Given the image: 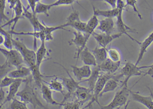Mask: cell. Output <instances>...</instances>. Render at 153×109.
Here are the masks:
<instances>
[{
	"label": "cell",
	"instance_id": "2e32d148",
	"mask_svg": "<svg viewBox=\"0 0 153 109\" xmlns=\"http://www.w3.org/2000/svg\"><path fill=\"white\" fill-rule=\"evenodd\" d=\"M97 29L102 33L112 34L115 31V22L113 18H105L99 22Z\"/></svg>",
	"mask_w": 153,
	"mask_h": 109
},
{
	"label": "cell",
	"instance_id": "d6a6232c",
	"mask_svg": "<svg viewBox=\"0 0 153 109\" xmlns=\"http://www.w3.org/2000/svg\"><path fill=\"white\" fill-rule=\"evenodd\" d=\"M0 33L3 35L5 38L4 46L7 49H11L13 48L12 36L10 32H7L1 27L0 25Z\"/></svg>",
	"mask_w": 153,
	"mask_h": 109
},
{
	"label": "cell",
	"instance_id": "ba28073f",
	"mask_svg": "<svg viewBox=\"0 0 153 109\" xmlns=\"http://www.w3.org/2000/svg\"><path fill=\"white\" fill-rule=\"evenodd\" d=\"M56 63L57 64L62 66L65 69V70L66 71V72L67 73L69 76V78L65 77H57L58 79L62 80V83L64 86L66 88L67 91H68V93L67 94H65V96H64V99L63 101L62 102H62L66 101L67 99H68L72 95H73V94L74 93L76 89L79 86V84L81 83H82V81L76 82L71 76V75L69 73V71L67 69H66L62 65V64L59 63Z\"/></svg>",
	"mask_w": 153,
	"mask_h": 109
},
{
	"label": "cell",
	"instance_id": "1f68e13d",
	"mask_svg": "<svg viewBox=\"0 0 153 109\" xmlns=\"http://www.w3.org/2000/svg\"><path fill=\"white\" fill-rule=\"evenodd\" d=\"M53 7L52 4H46L42 3L40 1L38 2L36 4L35 13H44L47 16H49L48 11Z\"/></svg>",
	"mask_w": 153,
	"mask_h": 109
},
{
	"label": "cell",
	"instance_id": "4dcf8cb0",
	"mask_svg": "<svg viewBox=\"0 0 153 109\" xmlns=\"http://www.w3.org/2000/svg\"><path fill=\"white\" fill-rule=\"evenodd\" d=\"M44 25V28L42 31H44L45 33V41H50L53 39V32L57 30L64 29V28L62 25L59 26H54V27H48L43 22Z\"/></svg>",
	"mask_w": 153,
	"mask_h": 109
},
{
	"label": "cell",
	"instance_id": "7c38bea8",
	"mask_svg": "<svg viewBox=\"0 0 153 109\" xmlns=\"http://www.w3.org/2000/svg\"><path fill=\"white\" fill-rule=\"evenodd\" d=\"M71 67L74 76L79 81H82L85 78L88 79L92 73V70L90 66L86 65L81 66H71Z\"/></svg>",
	"mask_w": 153,
	"mask_h": 109
},
{
	"label": "cell",
	"instance_id": "5bb4252c",
	"mask_svg": "<svg viewBox=\"0 0 153 109\" xmlns=\"http://www.w3.org/2000/svg\"><path fill=\"white\" fill-rule=\"evenodd\" d=\"M73 95L76 98V100L83 105L88 101L91 100L92 97V93L89 88L79 85Z\"/></svg>",
	"mask_w": 153,
	"mask_h": 109
},
{
	"label": "cell",
	"instance_id": "f907efd6",
	"mask_svg": "<svg viewBox=\"0 0 153 109\" xmlns=\"http://www.w3.org/2000/svg\"><path fill=\"white\" fill-rule=\"evenodd\" d=\"M2 107H1V106H0V109Z\"/></svg>",
	"mask_w": 153,
	"mask_h": 109
},
{
	"label": "cell",
	"instance_id": "c3c4849f",
	"mask_svg": "<svg viewBox=\"0 0 153 109\" xmlns=\"http://www.w3.org/2000/svg\"><path fill=\"white\" fill-rule=\"evenodd\" d=\"M4 65L2 66H0V69H2V68H3L4 66Z\"/></svg>",
	"mask_w": 153,
	"mask_h": 109
},
{
	"label": "cell",
	"instance_id": "60d3db41",
	"mask_svg": "<svg viewBox=\"0 0 153 109\" xmlns=\"http://www.w3.org/2000/svg\"><path fill=\"white\" fill-rule=\"evenodd\" d=\"M141 69L143 68H149V69L147 72H145L144 76H146V75H150L151 76L153 75V64L152 65L150 66H141Z\"/></svg>",
	"mask_w": 153,
	"mask_h": 109
},
{
	"label": "cell",
	"instance_id": "d6986e66",
	"mask_svg": "<svg viewBox=\"0 0 153 109\" xmlns=\"http://www.w3.org/2000/svg\"><path fill=\"white\" fill-rule=\"evenodd\" d=\"M130 94L132 95V99L134 101L141 103L147 108L153 109V100L151 96H143L139 93L132 91H130Z\"/></svg>",
	"mask_w": 153,
	"mask_h": 109
},
{
	"label": "cell",
	"instance_id": "7bdbcfd3",
	"mask_svg": "<svg viewBox=\"0 0 153 109\" xmlns=\"http://www.w3.org/2000/svg\"><path fill=\"white\" fill-rule=\"evenodd\" d=\"M29 4L30 7L31 8V11L32 12L35 13V8H36V4L37 2L36 0H27Z\"/></svg>",
	"mask_w": 153,
	"mask_h": 109
},
{
	"label": "cell",
	"instance_id": "4fadbf2b",
	"mask_svg": "<svg viewBox=\"0 0 153 109\" xmlns=\"http://www.w3.org/2000/svg\"><path fill=\"white\" fill-rule=\"evenodd\" d=\"M121 62H115L107 58L100 65H98L101 72L104 73L113 75L120 67Z\"/></svg>",
	"mask_w": 153,
	"mask_h": 109
},
{
	"label": "cell",
	"instance_id": "ab89813d",
	"mask_svg": "<svg viewBox=\"0 0 153 109\" xmlns=\"http://www.w3.org/2000/svg\"><path fill=\"white\" fill-rule=\"evenodd\" d=\"M75 1V0H57L51 4L52 6L53 7L62 5H69L72 4Z\"/></svg>",
	"mask_w": 153,
	"mask_h": 109
},
{
	"label": "cell",
	"instance_id": "8d00e7d4",
	"mask_svg": "<svg viewBox=\"0 0 153 109\" xmlns=\"http://www.w3.org/2000/svg\"><path fill=\"white\" fill-rule=\"evenodd\" d=\"M27 103L23 102L20 101L15 98L12 100L10 108L11 109H28Z\"/></svg>",
	"mask_w": 153,
	"mask_h": 109
},
{
	"label": "cell",
	"instance_id": "7402d4cb",
	"mask_svg": "<svg viewBox=\"0 0 153 109\" xmlns=\"http://www.w3.org/2000/svg\"><path fill=\"white\" fill-rule=\"evenodd\" d=\"M153 42V31L144 40L143 42H141V44L140 45V53L138 55V58L136 62V65L138 66L139 64L143 59L145 54L147 52V49L152 45Z\"/></svg>",
	"mask_w": 153,
	"mask_h": 109
},
{
	"label": "cell",
	"instance_id": "4316f807",
	"mask_svg": "<svg viewBox=\"0 0 153 109\" xmlns=\"http://www.w3.org/2000/svg\"><path fill=\"white\" fill-rule=\"evenodd\" d=\"M93 13L97 16H100L105 18L116 17L119 12L120 10L117 8L109 10H100L97 9L92 5Z\"/></svg>",
	"mask_w": 153,
	"mask_h": 109
},
{
	"label": "cell",
	"instance_id": "f546056e",
	"mask_svg": "<svg viewBox=\"0 0 153 109\" xmlns=\"http://www.w3.org/2000/svg\"><path fill=\"white\" fill-rule=\"evenodd\" d=\"M98 16L94 14L92 17L86 22V32L85 33L92 35V34L94 31V30L97 28L99 24Z\"/></svg>",
	"mask_w": 153,
	"mask_h": 109
},
{
	"label": "cell",
	"instance_id": "74e56055",
	"mask_svg": "<svg viewBox=\"0 0 153 109\" xmlns=\"http://www.w3.org/2000/svg\"><path fill=\"white\" fill-rule=\"evenodd\" d=\"M137 0H126V7L128 5L131 6L133 8L134 11L137 13L138 18L140 19H142L143 17H142V15L139 12V10L137 7Z\"/></svg>",
	"mask_w": 153,
	"mask_h": 109
},
{
	"label": "cell",
	"instance_id": "bcb514c9",
	"mask_svg": "<svg viewBox=\"0 0 153 109\" xmlns=\"http://www.w3.org/2000/svg\"><path fill=\"white\" fill-rule=\"evenodd\" d=\"M4 40H5V38H4V36L1 34L0 35V46L4 43Z\"/></svg>",
	"mask_w": 153,
	"mask_h": 109
},
{
	"label": "cell",
	"instance_id": "7a4b0ae2",
	"mask_svg": "<svg viewBox=\"0 0 153 109\" xmlns=\"http://www.w3.org/2000/svg\"><path fill=\"white\" fill-rule=\"evenodd\" d=\"M12 43L13 46L21 54L24 62L30 68V70L36 67V52L35 50L28 48L23 42L19 40L12 38Z\"/></svg>",
	"mask_w": 153,
	"mask_h": 109
},
{
	"label": "cell",
	"instance_id": "8fae6325",
	"mask_svg": "<svg viewBox=\"0 0 153 109\" xmlns=\"http://www.w3.org/2000/svg\"><path fill=\"white\" fill-rule=\"evenodd\" d=\"M119 10V12L116 17V18H117L116 26H117V28L118 31L119 33L126 35L129 38H130V39L132 40L135 41V42L137 43L138 45H140L141 44V42H139L137 40L135 39L133 37H131L128 34V32H134V30L132 29L125 24L123 19V12L124 10Z\"/></svg>",
	"mask_w": 153,
	"mask_h": 109
},
{
	"label": "cell",
	"instance_id": "484cf974",
	"mask_svg": "<svg viewBox=\"0 0 153 109\" xmlns=\"http://www.w3.org/2000/svg\"><path fill=\"white\" fill-rule=\"evenodd\" d=\"M91 52L95 57L97 65H100L108 58L107 49L106 48L96 47Z\"/></svg>",
	"mask_w": 153,
	"mask_h": 109
},
{
	"label": "cell",
	"instance_id": "d590c367",
	"mask_svg": "<svg viewBox=\"0 0 153 109\" xmlns=\"http://www.w3.org/2000/svg\"><path fill=\"white\" fill-rule=\"evenodd\" d=\"M6 0H0V25L5 21H8L9 18L5 13Z\"/></svg>",
	"mask_w": 153,
	"mask_h": 109
},
{
	"label": "cell",
	"instance_id": "e0dca14e",
	"mask_svg": "<svg viewBox=\"0 0 153 109\" xmlns=\"http://www.w3.org/2000/svg\"><path fill=\"white\" fill-rule=\"evenodd\" d=\"M23 16L29 21L34 29V31H42L44 28V24H42L39 21L35 13L29 11L27 8L23 6Z\"/></svg>",
	"mask_w": 153,
	"mask_h": 109
},
{
	"label": "cell",
	"instance_id": "83f0119b",
	"mask_svg": "<svg viewBox=\"0 0 153 109\" xmlns=\"http://www.w3.org/2000/svg\"><path fill=\"white\" fill-rule=\"evenodd\" d=\"M94 68L92 71V73L91 76L88 79L85 80L86 81L88 82V85L89 86L88 88L91 90V91L92 93V94L94 85H95V83L101 72L100 69L98 65L94 66Z\"/></svg>",
	"mask_w": 153,
	"mask_h": 109
},
{
	"label": "cell",
	"instance_id": "816d5d0a",
	"mask_svg": "<svg viewBox=\"0 0 153 109\" xmlns=\"http://www.w3.org/2000/svg\"><path fill=\"white\" fill-rule=\"evenodd\" d=\"M0 82H1V80H0Z\"/></svg>",
	"mask_w": 153,
	"mask_h": 109
},
{
	"label": "cell",
	"instance_id": "ffe728a7",
	"mask_svg": "<svg viewBox=\"0 0 153 109\" xmlns=\"http://www.w3.org/2000/svg\"><path fill=\"white\" fill-rule=\"evenodd\" d=\"M40 89L42 98L47 103L52 105L61 106V103H58L53 99L52 90L44 82L42 83Z\"/></svg>",
	"mask_w": 153,
	"mask_h": 109
},
{
	"label": "cell",
	"instance_id": "836d02e7",
	"mask_svg": "<svg viewBox=\"0 0 153 109\" xmlns=\"http://www.w3.org/2000/svg\"><path fill=\"white\" fill-rule=\"evenodd\" d=\"M107 54L108 58L113 62H120L121 56L118 50L115 48H110L107 49Z\"/></svg>",
	"mask_w": 153,
	"mask_h": 109
},
{
	"label": "cell",
	"instance_id": "9a60e30c",
	"mask_svg": "<svg viewBox=\"0 0 153 109\" xmlns=\"http://www.w3.org/2000/svg\"><path fill=\"white\" fill-rule=\"evenodd\" d=\"M13 10L15 13V17L12 18L10 20L8 21L7 23L4 25L1 26L2 28L7 26L8 25H10L11 23H13V26L11 28V31H14V28L16 26V23L20 19H22L24 17L23 16V6L22 5V2L20 0H18L16 4L13 7Z\"/></svg>",
	"mask_w": 153,
	"mask_h": 109
},
{
	"label": "cell",
	"instance_id": "30bf717a",
	"mask_svg": "<svg viewBox=\"0 0 153 109\" xmlns=\"http://www.w3.org/2000/svg\"><path fill=\"white\" fill-rule=\"evenodd\" d=\"M122 35V33L119 32L116 34H107L103 33L100 34L94 31L92 34V36L95 39L98 45L100 47L104 48H106L114 40L120 37Z\"/></svg>",
	"mask_w": 153,
	"mask_h": 109
},
{
	"label": "cell",
	"instance_id": "603a6c76",
	"mask_svg": "<svg viewBox=\"0 0 153 109\" xmlns=\"http://www.w3.org/2000/svg\"><path fill=\"white\" fill-rule=\"evenodd\" d=\"M31 74V70L28 66H23L8 73L7 75L14 79H22L27 77Z\"/></svg>",
	"mask_w": 153,
	"mask_h": 109
},
{
	"label": "cell",
	"instance_id": "52a82bcc",
	"mask_svg": "<svg viewBox=\"0 0 153 109\" xmlns=\"http://www.w3.org/2000/svg\"><path fill=\"white\" fill-rule=\"evenodd\" d=\"M0 52L5 57L7 63L17 68L22 66L25 63L21 54L16 49H6L0 47Z\"/></svg>",
	"mask_w": 153,
	"mask_h": 109
},
{
	"label": "cell",
	"instance_id": "6da1fadb",
	"mask_svg": "<svg viewBox=\"0 0 153 109\" xmlns=\"http://www.w3.org/2000/svg\"><path fill=\"white\" fill-rule=\"evenodd\" d=\"M26 84L23 90L17 93L16 96L19 97L21 101L27 103H30L34 108L38 107L42 108H46L40 101L35 93L31 84V80H26Z\"/></svg>",
	"mask_w": 153,
	"mask_h": 109
},
{
	"label": "cell",
	"instance_id": "f6af8a7d",
	"mask_svg": "<svg viewBox=\"0 0 153 109\" xmlns=\"http://www.w3.org/2000/svg\"><path fill=\"white\" fill-rule=\"evenodd\" d=\"M8 3L10 4V8L13 9V7L15 6L18 0H7Z\"/></svg>",
	"mask_w": 153,
	"mask_h": 109
},
{
	"label": "cell",
	"instance_id": "5b68a950",
	"mask_svg": "<svg viewBox=\"0 0 153 109\" xmlns=\"http://www.w3.org/2000/svg\"><path fill=\"white\" fill-rule=\"evenodd\" d=\"M141 66L136 65L135 64L133 63L130 62L126 63L122 67L120 74L121 78L124 77V81L122 82L121 86H128V81L131 77L134 76H140L142 74H144L145 72L141 71Z\"/></svg>",
	"mask_w": 153,
	"mask_h": 109
},
{
	"label": "cell",
	"instance_id": "9c48e42d",
	"mask_svg": "<svg viewBox=\"0 0 153 109\" xmlns=\"http://www.w3.org/2000/svg\"><path fill=\"white\" fill-rule=\"evenodd\" d=\"M64 28L66 27H71L76 29L77 31L85 33L86 32V22H83L79 17V13L78 11L73 10L67 18L65 23L62 25Z\"/></svg>",
	"mask_w": 153,
	"mask_h": 109
},
{
	"label": "cell",
	"instance_id": "681fc988",
	"mask_svg": "<svg viewBox=\"0 0 153 109\" xmlns=\"http://www.w3.org/2000/svg\"><path fill=\"white\" fill-rule=\"evenodd\" d=\"M151 77H152V78L153 80V75H152V76H151Z\"/></svg>",
	"mask_w": 153,
	"mask_h": 109
},
{
	"label": "cell",
	"instance_id": "8992f818",
	"mask_svg": "<svg viewBox=\"0 0 153 109\" xmlns=\"http://www.w3.org/2000/svg\"><path fill=\"white\" fill-rule=\"evenodd\" d=\"M74 35V38L69 41L70 46H75L76 47V53L74 55V58L76 59V63L79 58L80 53L82 50L86 46V45L91 35L86 33L77 31L73 32Z\"/></svg>",
	"mask_w": 153,
	"mask_h": 109
},
{
	"label": "cell",
	"instance_id": "277c9868",
	"mask_svg": "<svg viewBox=\"0 0 153 109\" xmlns=\"http://www.w3.org/2000/svg\"><path fill=\"white\" fill-rule=\"evenodd\" d=\"M113 76V75L104 73L102 72H101L94 85V89L93 91L92 97L91 99V101L88 103V105H86L84 108H83V109H91V108H92L94 102L98 103L100 107L101 106L98 100L100 93L103 90L106 82Z\"/></svg>",
	"mask_w": 153,
	"mask_h": 109
},
{
	"label": "cell",
	"instance_id": "ee69618b",
	"mask_svg": "<svg viewBox=\"0 0 153 109\" xmlns=\"http://www.w3.org/2000/svg\"><path fill=\"white\" fill-rule=\"evenodd\" d=\"M99 1H102L106 2L111 6L112 9H114L117 7V0H99Z\"/></svg>",
	"mask_w": 153,
	"mask_h": 109
},
{
	"label": "cell",
	"instance_id": "e575fe53",
	"mask_svg": "<svg viewBox=\"0 0 153 109\" xmlns=\"http://www.w3.org/2000/svg\"><path fill=\"white\" fill-rule=\"evenodd\" d=\"M82 105L81 102L76 99L74 101L70 102L66 101L61 103V106H63L65 109H79Z\"/></svg>",
	"mask_w": 153,
	"mask_h": 109
},
{
	"label": "cell",
	"instance_id": "d4e9b609",
	"mask_svg": "<svg viewBox=\"0 0 153 109\" xmlns=\"http://www.w3.org/2000/svg\"><path fill=\"white\" fill-rule=\"evenodd\" d=\"M119 80L117 78L116 75H113L109 79L104 85L103 90L100 93L99 97H101L103 94L110 92L114 91L119 85Z\"/></svg>",
	"mask_w": 153,
	"mask_h": 109
},
{
	"label": "cell",
	"instance_id": "cb8c5ba5",
	"mask_svg": "<svg viewBox=\"0 0 153 109\" xmlns=\"http://www.w3.org/2000/svg\"><path fill=\"white\" fill-rule=\"evenodd\" d=\"M45 42V39L41 40V45L36 52V65L39 68H40L41 64L47 55V49Z\"/></svg>",
	"mask_w": 153,
	"mask_h": 109
},
{
	"label": "cell",
	"instance_id": "f35d334b",
	"mask_svg": "<svg viewBox=\"0 0 153 109\" xmlns=\"http://www.w3.org/2000/svg\"><path fill=\"white\" fill-rule=\"evenodd\" d=\"M15 80L16 79L12 78L8 75L4 76L3 79H2L0 82V87L3 88L4 87H8L12 83H13Z\"/></svg>",
	"mask_w": 153,
	"mask_h": 109
},
{
	"label": "cell",
	"instance_id": "b9f144b4",
	"mask_svg": "<svg viewBox=\"0 0 153 109\" xmlns=\"http://www.w3.org/2000/svg\"><path fill=\"white\" fill-rule=\"evenodd\" d=\"M4 101H5V92L3 90V88L0 87V106L2 107L4 105Z\"/></svg>",
	"mask_w": 153,
	"mask_h": 109
},
{
	"label": "cell",
	"instance_id": "44dd1931",
	"mask_svg": "<svg viewBox=\"0 0 153 109\" xmlns=\"http://www.w3.org/2000/svg\"><path fill=\"white\" fill-rule=\"evenodd\" d=\"M26 80L22 79H16L15 81L9 86V91L6 99L4 101V104L6 102L12 100L15 98L21 84L22 82H25Z\"/></svg>",
	"mask_w": 153,
	"mask_h": 109
},
{
	"label": "cell",
	"instance_id": "f1b7e54d",
	"mask_svg": "<svg viewBox=\"0 0 153 109\" xmlns=\"http://www.w3.org/2000/svg\"><path fill=\"white\" fill-rule=\"evenodd\" d=\"M43 82L46 84L52 90L60 92V93L62 94L63 96L65 95L64 93L63 84L62 83L58 81L57 77H55L54 78L52 79L49 82L46 81L44 80H43Z\"/></svg>",
	"mask_w": 153,
	"mask_h": 109
},
{
	"label": "cell",
	"instance_id": "7dc6e473",
	"mask_svg": "<svg viewBox=\"0 0 153 109\" xmlns=\"http://www.w3.org/2000/svg\"><path fill=\"white\" fill-rule=\"evenodd\" d=\"M147 88H148V90H149V91H150V96L152 97V99L153 100V93L152 91V90H151V89H150L149 87H147Z\"/></svg>",
	"mask_w": 153,
	"mask_h": 109
},
{
	"label": "cell",
	"instance_id": "ac0fdd59",
	"mask_svg": "<svg viewBox=\"0 0 153 109\" xmlns=\"http://www.w3.org/2000/svg\"><path fill=\"white\" fill-rule=\"evenodd\" d=\"M79 57L84 65L93 66H97V62L94 55L86 46L82 50Z\"/></svg>",
	"mask_w": 153,
	"mask_h": 109
},
{
	"label": "cell",
	"instance_id": "3957f363",
	"mask_svg": "<svg viewBox=\"0 0 153 109\" xmlns=\"http://www.w3.org/2000/svg\"><path fill=\"white\" fill-rule=\"evenodd\" d=\"M130 91L131 90L128 89V86H121V89L116 93L111 102L106 106H101V109H114L126 106L127 103Z\"/></svg>",
	"mask_w": 153,
	"mask_h": 109
}]
</instances>
